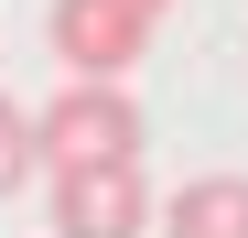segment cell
I'll return each instance as SVG.
<instances>
[{"label": "cell", "instance_id": "6da1fadb", "mask_svg": "<svg viewBox=\"0 0 248 238\" xmlns=\"http://www.w3.org/2000/svg\"><path fill=\"white\" fill-rule=\"evenodd\" d=\"M32 152H44V173H65V163H140V98L97 87V76H65L32 108Z\"/></svg>", "mask_w": 248, "mask_h": 238}, {"label": "cell", "instance_id": "7a4b0ae2", "mask_svg": "<svg viewBox=\"0 0 248 238\" xmlns=\"http://www.w3.org/2000/svg\"><path fill=\"white\" fill-rule=\"evenodd\" d=\"M162 11H173V0H54V54H65V76L119 87V76L151 54Z\"/></svg>", "mask_w": 248, "mask_h": 238}, {"label": "cell", "instance_id": "3957f363", "mask_svg": "<svg viewBox=\"0 0 248 238\" xmlns=\"http://www.w3.org/2000/svg\"><path fill=\"white\" fill-rule=\"evenodd\" d=\"M54 238H151V173L140 163H65L54 173Z\"/></svg>", "mask_w": 248, "mask_h": 238}, {"label": "cell", "instance_id": "277c9868", "mask_svg": "<svg viewBox=\"0 0 248 238\" xmlns=\"http://www.w3.org/2000/svg\"><path fill=\"white\" fill-rule=\"evenodd\" d=\"M151 227H173V238H248V173L173 184V206H151Z\"/></svg>", "mask_w": 248, "mask_h": 238}, {"label": "cell", "instance_id": "5b68a950", "mask_svg": "<svg viewBox=\"0 0 248 238\" xmlns=\"http://www.w3.org/2000/svg\"><path fill=\"white\" fill-rule=\"evenodd\" d=\"M32 173H44V152H32V108H22V98H0V206H11Z\"/></svg>", "mask_w": 248, "mask_h": 238}]
</instances>
